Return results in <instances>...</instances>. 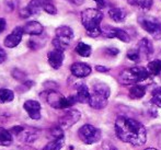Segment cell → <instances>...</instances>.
Here are the masks:
<instances>
[{"label": "cell", "mask_w": 161, "mask_h": 150, "mask_svg": "<svg viewBox=\"0 0 161 150\" xmlns=\"http://www.w3.org/2000/svg\"><path fill=\"white\" fill-rule=\"evenodd\" d=\"M115 131L119 139L134 146H142L147 140V131L145 126L130 117H117L115 120Z\"/></svg>", "instance_id": "obj_1"}, {"label": "cell", "mask_w": 161, "mask_h": 150, "mask_svg": "<svg viewBox=\"0 0 161 150\" xmlns=\"http://www.w3.org/2000/svg\"><path fill=\"white\" fill-rule=\"evenodd\" d=\"M103 19V13L97 9H86L81 13V21L87 30V33L91 37H97V36L102 34V29L100 26L101 21Z\"/></svg>", "instance_id": "obj_2"}, {"label": "cell", "mask_w": 161, "mask_h": 150, "mask_svg": "<svg viewBox=\"0 0 161 150\" xmlns=\"http://www.w3.org/2000/svg\"><path fill=\"white\" fill-rule=\"evenodd\" d=\"M111 90L108 86L105 83L97 82L93 85L91 91V97H90V106L97 110H101L104 108L108 105V100L110 97Z\"/></svg>", "instance_id": "obj_3"}, {"label": "cell", "mask_w": 161, "mask_h": 150, "mask_svg": "<svg viewBox=\"0 0 161 150\" xmlns=\"http://www.w3.org/2000/svg\"><path fill=\"white\" fill-rule=\"evenodd\" d=\"M150 74L144 67H131L125 69L121 72L119 77V81L124 86L136 85V83L144 81L149 78Z\"/></svg>", "instance_id": "obj_4"}, {"label": "cell", "mask_w": 161, "mask_h": 150, "mask_svg": "<svg viewBox=\"0 0 161 150\" xmlns=\"http://www.w3.org/2000/svg\"><path fill=\"white\" fill-rule=\"evenodd\" d=\"M46 101L54 108H67L72 106L76 102H78L76 95H70L68 97H65L64 95L55 90H51L47 92Z\"/></svg>", "instance_id": "obj_5"}, {"label": "cell", "mask_w": 161, "mask_h": 150, "mask_svg": "<svg viewBox=\"0 0 161 150\" xmlns=\"http://www.w3.org/2000/svg\"><path fill=\"white\" fill-rule=\"evenodd\" d=\"M140 26L146 32H148L153 38L160 40L161 38V19L149 15H142L138 18Z\"/></svg>", "instance_id": "obj_6"}, {"label": "cell", "mask_w": 161, "mask_h": 150, "mask_svg": "<svg viewBox=\"0 0 161 150\" xmlns=\"http://www.w3.org/2000/svg\"><path fill=\"white\" fill-rule=\"evenodd\" d=\"M74 38V32L69 26H59L56 29V36L53 40V45L56 49L64 52Z\"/></svg>", "instance_id": "obj_7"}, {"label": "cell", "mask_w": 161, "mask_h": 150, "mask_svg": "<svg viewBox=\"0 0 161 150\" xmlns=\"http://www.w3.org/2000/svg\"><path fill=\"white\" fill-rule=\"evenodd\" d=\"M78 135L79 138L87 145L96 144L101 139V131L90 124H86L80 127L78 131Z\"/></svg>", "instance_id": "obj_8"}, {"label": "cell", "mask_w": 161, "mask_h": 150, "mask_svg": "<svg viewBox=\"0 0 161 150\" xmlns=\"http://www.w3.org/2000/svg\"><path fill=\"white\" fill-rule=\"evenodd\" d=\"M102 35L108 38L117 37L119 40H121L122 42H125V43L130 42V37H129L127 32L121 30V29L113 28V26H104V28L102 29Z\"/></svg>", "instance_id": "obj_9"}, {"label": "cell", "mask_w": 161, "mask_h": 150, "mask_svg": "<svg viewBox=\"0 0 161 150\" xmlns=\"http://www.w3.org/2000/svg\"><path fill=\"white\" fill-rule=\"evenodd\" d=\"M81 117V114L77 110H69L59 119V127L60 128H70L72 125H75Z\"/></svg>", "instance_id": "obj_10"}, {"label": "cell", "mask_w": 161, "mask_h": 150, "mask_svg": "<svg viewBox=\"0 0 161 150\" xmlns=\"http://www.w3.org/2000/svg\"><path fill=\"white\" fill-rule=\"evenodd\" d=\"M23 33H24L23 28L17 26V28L12 31V33L9 34V35L4 38V46L8 47V48H13V47L18 46V45L20 44V42H21Z\"/></svg>", "instance_id": "obj_11"}, {"label": "cell", "mask_w": 161, "mask_h": 150, "mask_svg": "<svg viewBox=\"0 0 161 150\" xmlns=\"http://www.w3.org/2000/svg\"><path fill=\"white\" fill-rule=\"evenodd\" d=\"M47 58H48V64L52 68L59 69L63 65V61H64V52L54 48L53 51L48 52Z\"/></svg>", "instance_id": "obj_12"}, {"label": "cell", "mask_w": 161, "mask_h": 150, "mask_svg": "<svg viewBox=\"0 0 161 150\" xmlns=\"http://www.w3.org/2000/svg\"><path fill=\"white\" fill-rule=\"evenodd\" d=\"M24 110L28 112L29 116L32 119H41V104L37 101L29 100L24 102L23 104Z\"/></svg>", "instance_id": "obj_13"}, {"label": "cell", "mask_w": 161, "mask_h": 150, "mask_svg": "<svg viewBox=\"0 0 161 150\" xmlns=\"http://www.w3.org/2000/svg\"><path fill=\"white\" fill-rule=\"evenodd\" d=\"M137 49H138V52H139V55L142 59H148L153 54V43H151L148 38H142V40L138 43Z\"/></svg>", "instance_id": "obj_14"}, {"label": "cell", "mask_w": 161, "mask_h": 150, "mask_svg": "<svg viewBox=\"0 0 161 150\" xmlns=\"http://www.w3.org/2000/svg\"><path fill=\"white\" fill-rule=\"evenodd\" d=\"M72 75L78 78H85L91 74V67L85 63H75L70 67Z\"/></svg>", "instance_id": "obj_15"}, {"label": "cell", "mask_w": 161, "mask_h": 150, "mask_svg": "<svg viewBox=\"0 0 161 150\" xmlns=\"http://www.w3.org/2000/svg\"><path fill=\"white\" fill-rule=\"evenodd\" d=\"M77 101L80 102V103H89L90 97H91V92L88 89V87L85 83H80V85L77 87Z\"/></svg>", "instance_id": "obj_16"}, {"label": "cell", "mask_w": 161, "mask_h": 150, "mask_svg": "<svg viewBox=\"0 0 161 150\" xmlns=\"http://www.w3.org/2000/svg\"><path fill=\"white\" fill-rule=\"evenodd\" d=\"M23 32L30 35H40L43 33V25L37 21H30L23 26Z\"/></svg>", "instance_id": "obj_17"}, {"label": "cell", "mask_w": 161, "mask_h": 150, "mask_svg": "<svg viewBox=\"0 0 161 150\" xmlns=\"http://www.w3.org/2000/svg\"><path fill=\"white\" fill-rule=\"evenodd\" d=\"M108 15L115 22H123L126 19V11L122 8H111L108 10Z\"/></svg>", "instance_id": "obj_18"}, {"label": "cell", "mask_w": 161, "mask_h": 150, "mask_svg": "<svg viewBox=\"0 0 161 150\" xmlns=\"http://www.w3.org/2000/svg\"><path fill=\"white\" fill-rule=\"evenodd\" d=\"M146 94V87L140 85H135L129 89V97L131 99H142Z\"/></svg>", "instance_id": "obj_19"}, {"label": "cell", "mask_w": 161, "mask_h": 150, "mask_svg": "<svg viewBox=\"0 0 161 150\" xmlns=\"http://www.w3.org/2000/svg\"><path fill=\"white\" fill-rule=\"evenodd\" d=\"M26 8L30 11L31 15H37L43 9V1L42 0H31Z\"/></svg>", "instance_id": "obj_20"}, {"label": "cell", "mask_w": 161, "mask_h": 150, "mask_svg": "<svg viewBox=\"0 0 161 150\" xmlns=\"http://www.w3.org/2000/svg\"><path fill=\"white\" fill-rule=\"evenodd\" d=\"M12 142V135L10 131L0 127V146H10Z\"/></svg>", "instance_id": "obj_21"}, {"label": "cell", "mask_w": 161, "mask_h": 150, "mask_svg": "<svg viewBox=\"0 0 161 150\" xmlns=\"http://www.w3.org/2000/svg\"><path fill=\"white\" fill-rule=\"evenodd\" d=\"M76 52L77 54H79L80 56H82V57H89L90 55H91V46L88 44H86V43H78V45L76 46Z\"/></svg>", "instance_id": "obj_22"}, {"label": "cell", "mask_w": 161, "mask_h": 150, "mask_svg": "<svg viewBox=\"0 0 161 150\" xmlns=\"http://www.w3.org/2000/svg\"><path fill=\"white\" fill-rule=\"evenodd\" d=\"M147 70H148L151 76H158L161 72V60L156 59L150 61L148 64V66H147Z\"/></svg>", "instance_id": "obj_23"}, {"label": "cell", "mask_w": 161, "mask_h": 150, "mask_svg": "<svg viewBox=\"0 0 161 150\" xmlns=\"http://www.w3.org/2000/svg\"><path fill=\"white\" fill-rule=\"evenodd\" d=\"M14 99V93L9 89H0V103H9Z\"/></svg>", "instance_id": "obj_24"}, {"label": "cell", "mask_w": 161, "mask_h": 150, "mask_svg": "<svg viewBox=\"0 0 161 150\" xmlns=\"http://www.w3.org/2000/svg\"><path fill=\"white\" fill-rule=\"evenodd\" d=\"M63 146H64V138H58L49 142L42 150H60Z\"/></svg>", "instance_id": "obj_25"}, {"label": "cell", "mask_w": 161, "mask_h": 150, "mask_svg": "<svg viewBox=\"0 0 161 150\" xmlns=\"http://www.w3.org/2000/svg\"><path fill=\"white\" fill-rule=\"evenodd\" d=\"M129 3L136 6L142 10H149L153 6V0H128Z\"/></svg>", "instance_id": "obj_26"}, {"label": "cell", "mask_w": 161, "mask_h": 150, "mask_svg": "<svg viewBox=\"0 0 161 150\" xmlns=\"http://www.w3.org/2000/svg\"><path fill=\"white\" fill-rule=\"evenodd\" d=\"M151 102L158 108H161V88H157L153 91V97Z\"/></svg>", "instance_id": "obj_27"}, {"label": "cell", "mask_w": 161, "mask_h": 150, "mask_svg": "<svg viewBox=\"0 0 161 150\" xmlns=\"http://www.w3.org/2000/svg\"><path fill=\"white\" fill-rule=\"evenodd\" d=\"M43 10L48 13V14L54 15L57 13V9H56V7L51 1H43Z\"/></svg>", "instance_id": "obj_28"}, {"label": "cell", "mask_w": 161, "mask_h": 150, "mask_svg": "<svg viewBox=\"0 0 161 150\" xmlns=\"http://www.w3.org/2000/svg\"><path fill=\"white\" fill-rule=\"evenodd\" d=\"M127 57H128V59H130L133 61H136V63L142 59V58H140V55H139V52H138L137 48L130 49V51L127 53Z\"/></svg>", "instance_id": "obj_29"}, {"label": "cell", "mask_w": 161, "mask_h": 150, "mask_svg": "<svg viewBox=\"0 0 161 150\" xmlns=\"http://www.w3.org/2000/svg\"><path fill=\"white\" fill-rule=\"evenodd\" d=\"M103 148H104V150H119L114 145H112L108 142H105V144L103 145Z\"/></svg>", "instance_id": "obj_30"}, {"label": "cell", "mask_w": 161, "mask_h": 150, "mask_svg": "<svg viewBox=\"0 0 161 150\" xmlns=\"http://www.w3.org/2000/svg\"><path fill=\"white\" fill-rule=\"evenodd\" d=\"M7 59V53L4 52V49L2 47H0V64H2Z\"/></svg>", "instance_id": "obj_31"}, {"label": "cell", "mask_w": 161, "mask_h": 150, "mask_svg": "<svg viewBox=\"0 0 161 150\" xmlns=\"http://www.w3.org/2000/svg\"><path fill=\"white\" fill-rule=\"evenodd\" d=\"M106 53L110 54V55H112V56H115V55H117V54L119 53V51L117 48H113V47H111V48L106 49Z\"/></svg>", "instance_id": "obj_32"}, {"label": "cell", "mask_w": 161, "mask_h": 150, "mask_svg": "<svg viewBox=\"0 0 161 150\" xmlns=\"http://www.w3.org/2000/svg\"><path fill=\"white\" fill-rule=\"evenodd\" d=\"M7 26V22L4 19H2V18H0V33H2V32L4 31V29H6Z\"/></svg>", "instance_id": "obj_33"}, {"label": "cell", "mask_w": 161, "mask_h": 150, "mask_svg": "<svg viewBox=\"0 0 161 150\" xmlns=\"http://www.w3.org/2000/svg\"><path fill=\"white\" fill-rule=\"evenodd\" d=\"M94 1L97 2L99 8H104L105 7V0H94Z\"/></svg>", "instance_id": "obj_34"}, {"label": "cell", "mask_w": 161, "mask_h": 150, "mask_svg": "<svg viewBox=\"0 0 161 150\" xmlns=\"http://www.w3.org/2000/svg\"><path fill=\"white\" fill-rule=\"evenodd\" d=\"M96 69L97 71L100 72H105V71H108V67H103V66H97Z\"/></svg>", "instance_id": "obj_35"}, {"label": "cell", "mask_w": 161, "mask_h": 150, "mask_svg": "<svg viewBox=\"0 0 161 150\" xmlns=\"http://www.w3.org/2000/svg\"><path fill=\"white\" fill-rule=\"evenodd\" d=\"M67 1L71 2L74 4H77V6H80V4H82L85 2V0H67Z\"/></svg>", "instance_id": "obj_36"}, {"label": "cell", "mask_w": 161, "mask_h": 150, "mask_svg": "<svg viewBox=\"0 0 161 150\" xmlns=\"http://www.w3.org/2000/svg\"><path fill=\"white\" fill-rule=\"evenodd\" d=\"M145 150H157V149H155V148H147V149H145Z\"/></svg>", "instance_id": "obj_37"}]
</instances>
